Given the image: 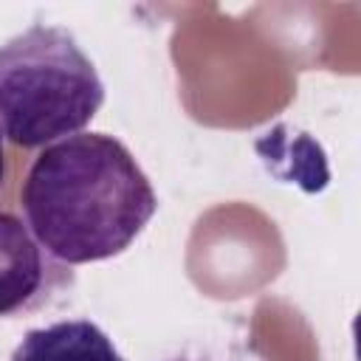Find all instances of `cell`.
I'll list each match as a JSON object with an SVG mask.
<instances>
[{
  "mask_svg": "<svg viewBox=\"0 0 361 361\" xmlns=\"http://www.w3.org/2000/svg\"><path fill=\"white\" fill-rule=\"evenodd\" d=\"M25 226L65 265L118 257L158 212L133 152L107 133H76L45 147L20 189Z\"/></svg>",
  "mask_w": 361,
  "mask_h": 361,
  "instance_id": "cell-1",
  "label": "cell"
},
{
  "mask_svg": "<svg viewBox=\"0 0 361 361\" xmlns=\"http://www.w3.org/2000/svg\"><path fill=\"white\" fill-rule=\"evenodd\" d=\"M104 104V82L62 25L37 23L0 45V133L25 149L76 135Z\"/></svg>",
  "mask_w": 361,
  "mask_h": 361,
  "instance_id": "cell-2",
  "label": "cell"
},
{
  "mask_svg": "<svg viewBox=\"0 0 361 361\" xmlns=\"http://www.w3.org/2000/svg\"><path fill=\"white\" fill-rule=\"evenodd\" d=\"M71 274L11 212H0V319L42 307Z\"/></svg>",
  "mask_w": 361,
  "mask_h": 361,
  "instance_id": "cell-3",
  "label": "cell"
},
{
  "mask_svg": "<svg viewBox=\"0 0 361 361\" xmlns=\"http://www.w3.org/2000/svg\"><path fill=\"white\" fill-rule=\"evenodd\" d=\"M8 361H124V355L96 322L62 319L28 330Z\"/></svg>",
  "mask_w": 361,
  "mask_h": 361,
  "instance_id": "cell-4",
  "label": "cell"
},
{
  "mask_svg": "<svg viewBox=\"0 0 361 361\" xmlns=\"http://www.w3.org/2000/svg\"><path fill=\"white\" fill-rule=\"evenodd\" d=\"M6 178V152H3V133H0V183Z\"/></svg>",
  "mask_w": 361,
  "mask_h": 361,
  "instance_id": "cell-5",
  "label": "cell"
},
{
  "mask_svg": "<svg viewBox=\"0 0 361 361\" xmlns=\"http://www.w3.org/2000/svg\"><path fill=\"white\" fill-rule=\"evenodd\" d=\"M175 361H183V358H175Z\"/></svg>",
  "mask_w": 361,
  "mask_h": 361,
  "instance_id": "cell-6",
  "label": "cell"
}]
</instances>
